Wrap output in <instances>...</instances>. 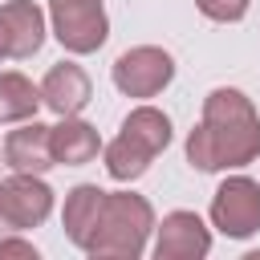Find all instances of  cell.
<instances>
[{
  "mask_svg": "<svg viewBox=\"0 0 260 260\" xmlns=\"http://www.w3.org/2000/svg\"><path fill=\"white\" fill-rule=\"evenodd\" d=\"M260 158V114L240 89H211L203 118L187 134V162L195 171H236Z\"/></svg>",
  "mask_w": 260,
  "mask_h": 260,
  "instance_id": "obj_1",
  "label": "cell"
},
{
  "mask_svg": "<svg viewBox=\"0 0 260 260\" xmlns=\"http://www.w3.org/2000/svg\"><path fill=\"white\" fill-rule=\"evenodd\" d=\"M154 232V207L134 191H106L98 228L81 252L110 256V260H138Z\"/></svg>",
  "mask_w": 260,
  "mask_h": 260,
  "instance_id": "obj_2",
  "label": "cell"
},
{
  "mask_svg": "<svg viewBox=\"0 0 260 260\" xmlns=\"http://www.w3.org/2000/svg\"><path fill=\"white\" fill-rule=\"evenodd\" d=\"M167 142H171V118L162 110H154V106L130 110L126 122H122V130H118V138L110 146H102L110 179L130 183V179L146 175V167L154 162L158 150H167Z\"/></svg>",
  "mask_w": 260,
  "mask_h": 260,
  "instance_id": "obj_3",
  "label": "cell"
},
{
  "mask_svg": "<svg viewBox=\"0 0 260 260\" xmlns=\"http://www.w3.org/2000/svg\"><path fill=\"white\" fill-rule=\"evenodd\" d=\"M49 28L61 41V49L77 57L98 53L110 37L106 4L102 0H49Z\"/></svg>",
  "mask_w": 260,
  "mask_h": 260,
  "instance_id": "obj_4",
  "label": "cell"
},
{
  "mask_svg": "<svg viewBox=\"0 0 260 260\" xmlns=\"http://www.w3.org/2000/svg\"><path fill=\"white\" fill-rule=\"evenodd\" d=\"M53 211V187L41 175L12 171V179L0 183V236L41 228Z\"/></svg>",
  "mask_w": 260,
  "mask_h": 260,
  "instance_id": "obj_5",
  "label": "cell"
},
{
  "mask_svg": "<svg viewBox=\"0 0 260 260\" xmlns=\"http://www.w3.org/2000/svg\"><path fill=\"white\" fill-rule=\"evenodd\" d=\"M211 223L232 240H248L252 232H260V183L248 175L223 179L211 195Z\"/></svg>",
  "mask_w": 260,
  "mask_h": 260,
  "instance_id": "obj_6",
  "label": "cell"
},
{
  "mask_svg": "<svg viewBox=\"0 0 260 260\" xmlns=\"http://www.w3.org/2000/svg\"><path fill=\"white\" fill-rule=\"evenodd\" d=\"M175 77V57L158 45H134L114 61V85L126 98H154L171 85Z\"/></svg>",
  "mask_w": 260,
  "mask_h": 260,
  "instance_id": "obj_7",
  "label": "cell"
},
{
  "mask_svg": "<svg viewBox=\"0 0 260 260\" xmlns=\"http://www.w3.org/2000/svg\"><path fill=\"white\" fill-rule=\"evenodd\" d=\"M211 252V232L195 211H171L154 223V256L158 260H199Z\"/></svg>",
  "mask_w": 260,
  "mask_h": 260,
  "instance_id": "obj_8",
  "label": "cell"
},
{
  "mask_svg": "<svg viewBox=\"0 0 260 260\" xmlns=\"http://www.w3.org/2000/svg\"><path fill=\"white\" fill-rule=\"evenodd\" d=\"M93 98V85H89V73L73 61H61L45 73L41 81V106H49L57 118H69V114H81Z\"/></svg>",
  "mask_w": 260,
  "mask_h": 260,
  "instance_id": "obj_9",
  "label": "cell"
},
{
  "mask_svg": "<svg viewBox=\"0 0 260 260\" xmlns=\"http://www.w3.org/2000/svg\"><path fill=\"white\" fill-rule=\"evenodd\" d=\"M4 167L12 171H24V175H45L53 162V146H49V126L28 118L20 122V130H12L4 138Z\"/></svg>",
  "mask_w": 260,
  "mask_h": 260,
  "instance_id": "obj_10",
  "label": "cell"
},
{
  "mask_svg": "<svg viewBox=\"0 0 260 260\" xmlns=\"http://www.w3.org/2000/svg\"><path fill=\"white\" fill-rule=\"evenodd\" d=\"M49 146H53V162L57 167H85V162L98 158L102 138H98V130L85 118L69 114L57 126H49Z\"/></svg>",
  "mask_w": 260,
  "mask_h": 260,
  "instance_id": "obj_11",
  "label": "cell"
},
{
  "mask_svg": "<svg viewBox=\"0 0 260 260\" xmlns=\"http://www.w3.org/2000/svg\"><path fill=\"white\" fill-rule=\"evenodd\" d=\"M0 20L8 28V57L24 61L45 45V12L32 0H8L0 4Z\"/></svg>",
  "mask_w": 260,
  "mask_h": 260,
  "instance_id": "obj_12",
  "label": "cell"
},
{
  "mask_svg": "<svg viewBox=\"0 0 260 260\" xmlns=\"http://www.w3.org/2000/svg\"><path fill=\"white\" fill-rule=\"evenodd\" d=\"M102 199H106V191H102L98 183H77V187L65 195L61 228H65V236H69L77 248L89 244V236H93V228H98V215H102Z\"/></svg>",
  "mask_w": 260,
  "mask_h": 260,
  "instance_id": "obj_13",
  "label": "cell"
},
{
  "mask_svg": "<svg viewBox=\"0 0 260 260\" xmlns=\"http://www.w3.org/2000/svg\"><path fill=\"white\" fill-rule=\"evenodd\" d=\"M41 110V85H32L24 73L8 69L0 73V122H28Z\"/></svg>",
  "mask_w": 260,
  "mask_h": 260,
  "instance_id": "obj_14",
  "label": "cell"
},
{
  "mask_svg": "<svg viewBox=\"0 0 260 260\" xmlns=\"http://www.w3.org/2000/svg\"><path fill=\"white\" fill-rule=\"evenodd\" d=\"M195 8L207 16V20H219V24H236L248 16L252 0H195Z\"/></svg>",
  "mask_w": 260,
  "mask_h": 260,
  "instance_id": "obj_15",
  "label": "cell"
},
{
  "mask_svg": "<svg viewBox=\"0 0 260 260\" xmlns=\"http://www.w3.org/2000/svg\"><path fill=\"white\" fill-rule=\"evenodd\" d=\"M8 256H20V260H37V248L12 232V236H0V260H8Z\"/></svg>",
  "mask_w": 260,
  "mask_h": 260,
  "instance_id": "obj_16",
  "label": "cell"
},
{
  "mask_svg": "<svg viewBox=\"0 0 260 260\" xmlns=\"http://www.w3.org/2000/svg\"><path fill=\"white\" fill-rule=\"evenodd\" d=\"M8 57V28H4V20H0V61Z\"/></svg>",
  "mask_w": 260,
  "mask_h": 260,
  "instance_id": "obj_17",
  "label": "cell"
},
{
  "mask_svg": "<svg viewBox=\"0 0 260 260\" xmlns=\"http://www.w3.org/2000/svg\"><path fill=\"white\" fill-rule=\"evenodd\" d=\"M0 167H4V150H0Z\"/></svg>",
  "mask_w": 260,
  "mask_h": 260,
  "instance_id": "obj_18",
  "label": "cell"
}]
</instances>
